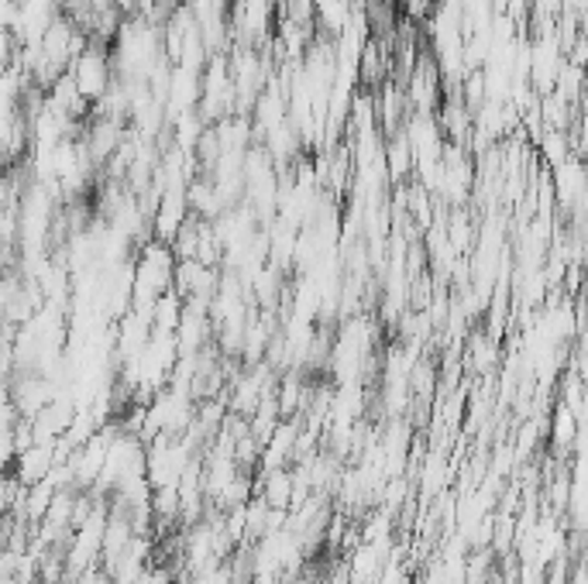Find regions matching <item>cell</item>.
<instances>
[{
    "mask_svg": "<svg viewBox=\"0 0 588 584\" xmlns=\"http://www.w3.org/2000/svg\"><path fill=\"white\" fill-rule=\"evenodd\" d=\"M72 76L76 90L93 107L100 96H104L114 83V69H111V53L104 45H87L80 56H76L66 69Z\"/></svg>",
    "mask_w": 588,
    "mask_h": 584,
    "instance_id": "6da1fadb",
    "label": "cell"
},
{
    "mask_svg": "<svg viewBox=\"0 0 588 584\" xmlns=\"http://www.w3.org/2000/svg\"><path fill=\"white\" fill-rule=\"evenodd\" d=\"M262 502L269 509H283L290 513L293 505V474L286 468H275L262 474Z\"/></svg>",
    "mask_w": 588,
    "mask_h": 584,
    "instance_id": "7a4b0ae2",
    "label": "cell"
},
{
    "mask_svg": "<svg viewBox=\"0 0 588 584\" xmlns=\"http://www.w3.org/2000/svg\"><path fill=\"white\" fill-rule=\"evenodd\" d=\"M536 151H541V159L547 169H557L565 159L575 156V148L568 141V131H561V128H547L541 138H536Z\"/></svg>",
    "mask_w": 588,
    "mask_h": 584,
    "instance_id": "3957f363",
    "label": "cell"
},
{
    "mask_svg": "<svg viewBox=\"0 0 588 584\" xmlns=\"http://www.w3.org/2000/svg\"><path fill=\"white\" fill-rule=\"evenodd\" d=\"M578 426H581V416H578L575 410H568L565 402H561L557 410H554V423H551V430H554V444H557V447H568V444L578 437Z\"/></svg>",
    "mask_w": 588,
    "mask_h": 584,
    "instance_id": "277c9868",
    "label": "cell"
},
{
    "mask_svg": "<svg viewBox=\"0 0 588 584\" xmlns=\"http://www.w3.org/2000/svg\"><path fill=\"white\" fill-rule=\"evenodd\" d=\"M0 251H18V210H0Z\"/></svg>",
    "mask_w": 588,
    "mask_h": 584,
    "instance_id": "5b68a950",
    "label": "cell"
},
{
    "mask_svg": "<svg viewBox=\"0 0 588 584\" xmlns=\"http://www.w3.org/2000/svg\"><path fill=\"white\" fill-rule=\"evenodd\" d=\"M18 24V0H0V28L14 32Z\"/></svg>",
    "mask_w": 588,
    "mask_h": 584,
    "instance_id": "8992f818",
    "label": "cell"
},
{
    "mask_svg": "<svg viewBox=\"0 0 588 584\" xmlns=\"http://www.w3.org/2000/svg\"><path fill=\"white\" fill-rule=\"evenodd\" d=\"M176 8H183V0H156V11H159V14H166V18H169Z\"/></svg>",
    "mask_w": 588,
    "mask_h": 584,
    "instance_id": "52a82bcc",
    "label": "cell"
},
{
    "mask_svg": "<svg viewBox=\"0 0 588 584\" xmlns=\"http://www.w3.org/2000/svg\"><path fill=\"white\" fill-rule=\"evenodd\" d=\"M335 584H354V581H335Z\"/></svg>",
    "mask_w": 588,
    "mask_h": 584,
    "instance_id": "ba28073f",
    "label": "cell"
}]
</instances>
